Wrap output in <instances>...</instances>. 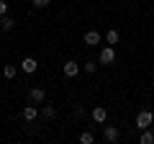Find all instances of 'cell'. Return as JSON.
I'll return each mask as SVG.
<instances>
[{"mask_svg":"<svg viewBox=\"0 0 154 144\" xmlns=\"http://www.w3.org/2000/svg\"><path fill=\"white\" fill-rule=\"evenodd\" d=\"M98 62H100V64H105V67H110V64H113V62H116V49H113V46H103V49H100V54H98Z\"/></svg>","mask_w":154,"mask_h":144,"instance_id":"6da1fadb","label":"cell"},{"mask_svg":"<svg viewBox=\"0 0 154 144\" xmlns=\"http://www.w3.org/2000/svg\"><path fill=\"white\" fill-rule=\"evenodd\" d=\"M152 121H154V113L152 111H139L136 113V129H139V131L149 129V126H152Z\"/></svg>","mask_w":154,"mask_h":144,"instance_id":"7a4b0ae2","label":"cell"},{"mask_svg":"<svg viewBox=\"0 0 154 144\" xmlns=\"http://www.w3.org/2000/svg\"><path fill=\"white\" fill-rule=\"evenodd\" d=\"M28 100H31V103H44V100H46V90L44 88H41V85H36V88H31V90H28Z\"/></svg>","mask_w":154,"mask_h":144,"instance_id":"3957f363","label":"cell"},{"mask_svg":"<svg viewBox=\"0 0 154 144\" xmlns=\"http://www.w3.org/2000/svg\"><path fill=\"white\" fill-rule=\"evenodd\" d=\"M103 139H105L108 144L118 142V139H121V131H118V126H103Z\"/></svg>","mask_w":154,"mask_h":144,"instance_id":"277c9868","label":"cell"},{"mask_svg":"<svg viewBox=\"0 0 154 144\" xmlns=\"http://www.w3.org/2000/svg\"><path fill=\"white\" fill-rule=\"evenodd\" d=\"M21 118H23V121H28V124H31V121H36V118H38V108H36V103L26 105V108L21 111Z\"/></svg>","mask_w":154,"mask_h":144,"instance_id":"5b68a950","label":"cell"},{"mask_svg":"<svg viewBox=\"0 0 154 144\" xmlns=\"http://www.w3.org/2000/svg\"><path fill=\"white\" fill-rule=\"evenodd\" d=\"M100 41H103V36H100V31H95V28H90V31H85V44H88V46H98Z\"/></svg>","mask_w":154,"mask_h":144,"instance_id":"8992f818","label":"cell"},{"mask_svg":"<svg viewBox=\"0 0 154 144\" xmlns=\"http://www.w3.org/2000/svg\"><path fill=\"white\" fill-rule=\"evenodd\" d=\"M93 121L95 124H105L108 121V108H105V105H95L93 108Z\"/></svg>","mask_w":154,"mask_h":144,"instance_id":"52a82bcc","label":"cell"},{"mask_svg":"<svg viewBox=\"0 0 154 144\" xmlns=\"http://www.w3.org/2000/svg\"><path fill=\"white\" fill-rule=\"evenodd\" d=\"M21 70H23V72H26V75H33V72H36V70H38V62H36V59H33V57H26V59H23V62H21Z\"/></svg>","mask_w":154,"mask_h":144,"instance_id":"ba28073f","label":"cell"},{"mask_svg":"<svg viewBox=\"0 0 154 144\" xmlns=\"http://www.w3.org/2000/svg\"><path fill=\"white\" fill-rule=\"evenodd\" d=\"M62 70H64V77H77L80 70H82V64H77V62H67Z\"/></svg>","mask_w":154,"mask_h":144,"instance_id":"9c48e42d","label":"cell"},{"mask_svg":"<svg viewBox=\"0 0 154 144\" xmlns=\"http://www.w3.org/2000/svg\"><path fill=\"white\" fill-rule=\"evenodd\" d=\"M13 26H16V21H13L11 16H3V18H0V31H11Z\"/></svg>","mask_w":154,"mask_h":144,"instance_id":"30bf717a","label":"cell"},{"mask_svg":"<svg viewBox=\"0 0 154 144\" xmlns=\"http://www.w3.org/2000/svg\"><path fill=\"white\" fill-rule=\"evenodd\" d=\"M98 67H100V62H93V59H88L82 64V70L88 72V75H95V72H98Z\"/></svg>","mask_w":154,"mask_h":144,"instance_id":"8fae6325","label":"cell"},{"mask_svg":"<svg viewBox=\"0 0 154 144\" xmlns=\"http://www.w3.org/2000/svg\"><path fill=\"white\" fill-rule=\"evenodd\" d=\"M139 142H141V144H154V134H152V129H144L141 136H139Z\"/></svg>","mask_w":154,"mask_h":144,"instance_id":"7c38bea8","label":"cell"},{"mask_svg":"<svg viewBox=\"0 0 154 144\" xmlns=\"http://www.w3.org/2000/svg\"><path fill=\"white\" fill-rule=\"evenodd\" d=\"M118 39H121V33L116 31V28H110V31H108V33H105V41H108V44H110V46H113V44H118Z\"/></svg>","mask_w":154,"mask_h":144,"instance_id":"4fadbf2b","label":"cell"},{"mask_svg":"<svg viewBox=\"0 0 154 144\" xmlns=\"http://www.w3.org/2000/svg\"><path fill=\"white\" fill-rule=\"evenodd\" d=\"M16 67H13V64H3V77H5V80H13V77H16Z\"/></svg>","mask_w":154,"mask_h":144,"instance_id":"5bb4252c","label":"cell"},{"mask_svg":"<svg viewBox=\"0 0 154 144\" xmlns=\"http://www.w3.org/2000/svg\"><path fill=\"white\" fill-rule=\"evenodd\" d=\"M41 116H44V118H46V121H51V118H54V116H57V108H54V105H46L44 111H41Z\"/></svg>","mask_w":154,"mask_h":144,"instance_id":"9a60e30c","label":"cell"},{"mask_svg":"<svg viewBox=\"0 0 154 144\" xmlns=\"http://www.w3.org/2000/svg\"><path fill=\"white\" fill-rule=\"evenodd\" d=\"M80 142H82V144H93V142H95L93 131H82V134H80Z\"/></svg>","mask_w":154,"mask_h":144,"instance_id":"2e32d148","label":"cell"},{"mask_svg":"<svg viewBox=\"0 0 154 144\" xmlns=\"http://www.w3.org/2000/svg\"><path fill=\"white\" fill-rule=\"evenodd\" d=\"M31 3H33V8H49L51 0H31Z\"/></svg>","mask_w":154,"mask_h":144,"instance_id":"e0dca14e","label":"cell"},{"mask_svg":"<svg viewBox=\"0 0 154 144\" xmlns=\"http://www.w3.org/2000/svg\"><path fill=\"white\" fill-rule=\"evenodd\" d=\"M3 16H8V3H5V0H0V18H3Z\"/></svg>","mask_w":154,"mask_h":144,"instance_id":"ac0fdd59","label":"cell"},{"mask_svg":"<svg viewBox=\"0 0 154 144\" xmlns=\"http://www.w3.org/2000/svg\"><path fill=\"white\" fill-rule=\"evenodd\" d=\"M75 116H77V118L85 116V108H82V105H77V108H75Z\"/></svg>","mask_w":154,"mask_h":144,"instance_id":"d6986e66","label":"cell"},{"mask_svg":"<svg viewBox=\"0 0 154 144\" xmlns=\"http://www.w3.org/2000/svg\"><path fill=\"white\" fill-rule=\"evenodd\" d=\"M152 3H154V0H152Z\"/></svg>","mask_w":154,"mask_h":144,"instance_id":"ffe728a7","label":"cell"}]
</instances>
